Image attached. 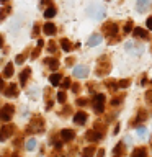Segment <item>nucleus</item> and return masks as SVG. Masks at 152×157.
<instances>
[{"instance_id":"obj_1","label":"nucleus","mask_w":152,"mask_h":157,"mask_svg":"<svg viewBox=\"0 0 152 157\" xmlns=\"http://www.w3.org/2000/svg\"><path fill=\"white\" fill-rule=\"evenodd\" d=\"M111 71V62L110 59H108L106 56H101L100 59H98V67H97V75L101 77V75H106L108 72Z\"/></svg>"},{"instance_id":"obj_2","label":"nucleus","mask_w":152,"mask_h":157,"mask_svg":"<svg viewBox=\"0 0 152 157\" xmlns=\"http://www.w3.org/2000/svg\"><path fill=\"white\" fill-rule=\"evenodd\" d=\"M44 131V121L41 116H33L31 123L26 128V132H43Z\"/></svg>"},{"instance_id":"obj_3","label":"nucleus","mask_w":152,"mask_h":157,"mask_svg":"<svg viewBox=\"0 0 152 157\" xmlns=\"http://www.w3.org/2000/svg\"><path fill=\"white\" fill-rule=\"evenodd\" d=\"M88 15H90L93 20H101L105 17V7H103V5H98V3H93L88 7Z\"/></svg>"},{"instance_id":"obj_4","label":"nucleus","mask_w":152,"mask_h":157,"mask_svg":"<svg viewBox=\"0 0 152 157\" xmlns=\"http://www.w3.org/2000/svg\"><path fill=\"white\" fill-rule=\"evenodd\" d=\"M93 110H95V113H98V115H101L103 111H105V95L103 93H97L95 97H93Z\"/></svg>"},{"instance_id":"obj_5","label":"nucleus","mask_w":152,"mask_h":157,"mask_svg":"<svg viewBox=\"0 0 152 157\" xmlns=\"http://www.w3.org/2000/svg\"><path fill=\"white\" fill-rule=\"evenodd\" d=\"M13 111H15L13 105H3V106H0V120L5 121V123H8L10 120H12V116H13Z\"/></svg>"},{"instance_id":"obj_6","label":"nucleus","mask_w":152,"mask_h":157,"mask_svg":"<svg viewBox=\"0 0 152 157\" xmlns=\"http://www.w3.org/2000/svg\"><path fill=\"white\" fill-rule=\"evenodd\" d=\"M15 134V126L13 124H5L0 129V142H5L10 136Z\"/></svg>"},{"instance_id":"obj_7","label":"nucleus","mask_w":152,"mask_h":157,"mask_svg":"<svg viewBox=\"0 0 152 157\" xmlns=\"http://www.w3.org/2000/svg\"><path fill=\"white\" fill-rule=\"evenodd\" d=\"M103 33L106 34L108 38H111V36H116V33H118V25L115 21H108L103 25Z\"/></svg>"},{"instance_id":"obj_8","label":"nucleus","mask_w":152,"mask_h":157,"mask_svg":"<svg viewBox=\"0 0 152 157\" xmlns=\"http://www.w3.org/2000/svg\"><path fill=\"white\" fill-rule=\"evenodd\" d=\"M3 95L7 98L18 97V85H17V83H8V85L3 88Z\"/></svg>"},{"instance_id":"obj_9","label":"nucleus","mask_w":152,"mask_h":157,"mask_svg":"<svg viewBox=\"0 0 152 157\" xmlns=\"http://www.w3.org/2000/svg\"><path fill=\"white\" fill-rule=\"evenodd\" d=\"M101 137H103V132L97 131V129H90V131H87V134H85V139L90 141V142H98Z\"/></svg>"},{"instance_id":"obj_10","label":"nucleus","mask_w":152,"mask_h":157,"mask_svg":"<svg viewBox=\"0 0 152 157\" xmlns=\"http://www.w3.org/2000/svg\"><path fill=\"white\" fill-rule=\"evenodd\" d=\"M74 77H77V78H85L88 75V67L87 66H77V67H74Z\"/></svg>"},{"instance_id":"obj_11","label":"nucleus","mask_w":152,"mask_h":157,"mask_svg":"<svg viewBox=\"0 0 152 157\" xmlns=\"http://www.w3.org/2000/svg\"><path fill=\"white\" fill-rule=\"evenodd\" d=\"M124 48H126L131 54H141V51H142V44H137L136 41H127Z\"/></svg>"},{"instance_id":"obj_12","label":"nucleus","mask_w":152,"mask_h":157,"mask_svg":"<svg viewBox=\"0 0 152 157\" xmlns=\"http://www.w3.org/2000/svg\"><path fill=\"white\" fill-rule=\"evenodd\" d=\"M87 120H88V115H87L85 111H77L75 115H74V123H75V124H78V126L85 124Z\"/></svg>"},{"instance_id":"obj_13","label":"nucleus","mask_w":152,"mask_h":157,"mask_svg":"<svg viewBox=\"0 0 152 157\" xmlns=\"http://www.w3.org/2000/svg\"><path fill=\"white\" fill-rule=\"evenodd\" d=\"M149 7H150V0H136V8H137V12L146 13L147 10H149Z\"/></svg>"},{"instance_id":"obj_14","label":"nucleus","mask_w":152,"mask_h":157,"mask_svg":"<svg viewBox=\"0 0 152 157\" xmlns=\"http://www.w3.org/2000/svg\"><path fill=\"white\" fill-rule=\"evenodd\" d=\"M74 137H75V132L72 129H62L61 131V139L64 142H70V141H74Z\"/></svg>"},{"instance_id":"obj_15","label":"nucleus","mask_w":152,"mask_h":157,"mask_svg":"<svg viewBox=\"0 0 152 157\" xmlns=\"http://www.w3.org/2000/svg\"><path fill=\"white\" fill-rule=\"evenodd\" d=\"M132 34H134L136 38H141V39H147V38H149V31L144 29V28H139V26L132 28Z\"/></svg>"},{"instance_id":"obj_16","label":"nucleus","mask_w":152,"mask_h":157,"mask_svg":"<svg viewBox=\"0 0 152 157\" xmlns=\"http://www.w3.org/2000/svg\"><path fill=\"white\" fill-rule=\"evenodd\" d=\"M29 75H31V69L29 67H26V69L21 71V74H20V83H21V87H26V82H28Z\"/></svg>"},{"instance_id":"obj_17","label":"nucleus","mask_w":152,"mask_h":157,"mask_svg":"<svg viewBox=\"0 0 152 157\" xmlns=\"http://www.w3.org/2000/svg\"><path fill=\"white\" fill-rule=\"evenodd\" d=\"M56 31H57V28H56V25H54V23H46L43 26V33L46 34V36H54Z\"/></svg>"},{"instance_id":"obj_18","label":"nucleus","mask_w":152,"mask_h":157,"mask_svg":"<svg viewBox=\"0 0 152 157\" xmlns=\"http://www.w3.org/2000/svg\"><path fill=\"white\" fill-rule=\"evenodd\" d=\"M103 41V38H101V34H98V33H95V34H92L90 38H88V41H87V44L90 48H93V46H98Z\"/></svg>"},{"instance_id":"obj_19","label":"nucleus","mask_w":152,"mask_h":157,"mask_svg":"<svg viewBox=\"0 0 152 157\" xmlns=\"http://www.w3.org/2000/svg\"><path fill=\"white\" fill-rule=\"evenodd\" d=\"M44 64L51 69V71H57L59 69V61L56 57H48V59H44Z\"/></svg>"},{"instance_id":"obj_20","label":"nucleus","mask_w":152,"mask_h":157,"mask_svg":"<svg viewBox=\"0 0 152 157\" xmlns=\"http://www.w3.org/2000/svg\"><path fill=\"white\" fill-rule=\"evenodd\" d=\"M61 80H62V75L61 74H57V72H54V74H51L49 75V82H51V85H61Z\"/></svg>"},{"instance_id":"obj_21","label":"nucleus","mask_w":152,"mask_h":157,"mask_svg":"<svg viewBox=\"0 0 152 157\" xmlns=\"http://www.w3.org/2000/svg\"><path fill=\"white\" fill-rule=\"evenodd\" d=\"M124 151H126V144H124V141H121V142H118L116 147L113 149V154H115V155H123V154H124Z\"/></svg>"},{"instance_id":"obj_22","label":"nucleus","mask_w":152,"mask_h":157,"mask_svg":"<svg viewBox=\"0 0 152 157\" xmlns=\"http://www.w3.org/2000/svg\"><path fill=\"white\" fill-rule=\"evenodd\" d=\"M10 12H12V7L5 3V7H3V8H0V21H3V20L10 15Z\"/></svg>"},{"instance_id":"obj_23","label":"nucleus","mask_w":152,"mask_h":157,"mask_svg":"<svg viewBox=\"0 0 152 157\" xmlns=\"http://www.w3.org/2000/svg\"><path fill=\"white\" fill-rule=\"evenodd\" d=\"M56 13H57V10H56V7H52V5H51V7H48L46 10H44V18H54V17H56Z\"/></svg>"},{"instance_id":"obj_24","label":"nucleus","mask_w":152,"mask_h":157,"mask_svg":"<svg viewBox=\"0 0 152 157\" xmlns=\"http://www.w3.org/2000/svg\"><path fill=\"white\" fill-rule=\"evenodd\" d=\"M13 71H15V67H13V62L7 64V66H5V69H3V77H5V78L12 77V75H13Z\"/></svg>"},{"instance_id":"obj_25","label":"nucleus","mask_w":152,"mask_h":157,"mask_svg":"<svg viewBox=\"0 0 152 157\" xmlns=\"http://www.w3.org/2000/svg\"><path fill=\"white\" fill-rule=\"evenodd\" d=\"M43 44H44V41H43V39H39V41H38V46H36V49H34V51H33V54H31V59H36V57H38V54L41 52V48H43Z\"/></svg>"},{"instance_id":"obj_26","label":"nucleus","mask_w":152,"mask_h":157,"mask_svg":"<svg viewBox=\"0 0 152 157\" xmlns=\"http://www.w3.org/2000/svg\"><path fill=\"white\" fill-rule=\"evenodd\" d=\"M61 46H62V49H64L66 52H69V51L72 49V44H70V41H69V39H66V38L61 39Z\"/></svg>"},{"instance_id":"obj_27","label":"nucleus","mask_w":152,"mask_h":157,"mask_svg":"<svg viewBox=\"0 0 152 157\" xmlns=\"http://www.w3.org/2000/svg\"><path fill=\"white\" fill-rule=\"evenodd\" d=\"M136 118H137V120H136L137 123H141V121H146V118H147V113H146L144 110H139V113H137V116H136ZM136 121H134V123H136ZM134 123H132V124H134Z\"/></svg>"},{"instance_id":"obj_28","label":"nucleus","mask_w":152,"mask_h":157,"mask_svg":"<svg viewBox=\"0 0 152 157\" xmlns=\"http://www.w3.org/2000/svg\"><path fill=\"white\" fill-rule=\"evenodd\" d=\"M131 31H132V20H127L126 25L123 26V33L127 34V33H131Z\"/></svg>"},{"instance_id":"obj_29","label":"nucleus","mask_w":152,"mask_h":157,"mask_svg":"<svg viewBox=\"0 0 152 157\" xmlns=\"http://www.w3.org/2000/svg\"><path fill=\"white\" fill-rule=\"evenodd\" d=\"M123 100H124V97H123V95L113 98V100H111V106H120L121 103H123Z\"/></svg>"},{"instance_id":"obj_30","label":"nucleus","mask_w":152,"mask_h":157,"mask_svg":"<svg viewBox=\"0 0 152 157\" xmlns=\"http://www.w3.org/2000/svg\"><path fill=\"white\" fill-rule=\"evenodd\" d=\"M34 147H36V139H33V137H31V139L26 141V149L28 151H34Z\"/></svg>"},{"instance_id":"obj_31","label":"nucleus","mask_w":152,"mask_h":157,"mask_svg":"<svg viewBox=\"0 0 152 157\" xmlns=\"http://www.w3.org/2000/svg\"><path fill=\"white\" fill-rule=\"evenodd\" d=\"M146 128L144 126H137V129H136V132H137V136H139L141 137V139H144V137H146Z\"/></svg>"},{"instance_id":"obj_32","label":"nucleus","mask_w":152,"mask_h":157,"mask_svg":"<svg viewBox=\"0 0 152 157\" xmlns=\"http://www.w3.org/2000/svg\"><path fill=\"white\" fill-rule=\"evenodd\" d=\"M132 155H134V157H137V155L146 157L147 155V151L146 149H134V151H132Z\"/></svg>"},{"instance_id":"obj_33","label":"nucleus","mask_w":152,"mask_h":157,"mask_svg":"<svg viewBox=\"0 0 152 157\" xmlns=\"http://www.w3.org/2000/svg\"><path fill=\"white\" fill-rule=\"evenodd\" d=\"M93 154H95V147H93V146H90V147H85V149H83V155L90 157V155H93Z\"/></svg>"},{"instance_id":"obj_34","label":"nucleus","mask_w":152,"mask_h":157,"mask_svg":"<svg viewBox=\"0 0 152 157\" xmlns=\"http://www.w3.org/2000/svg\"><path fill=\"white\" fill-rule=\"evenodd\" d=\"M25 59H26V52H25V54H18V56L15 57V64H23Z\"/></svg>"},{"instance_id":"obj_35","label":"nucleus","mask_w":152,"mask_h":157,"mask_svg":"<svg viewBox=\"0 0 152 157\" xmlns=\"http://www.w3.org/2000/svg\"><path fill=\"white\" fill-rule=\"evenodd\" d=\"M66 100H67L66 92H59V93H57V101H59V103H66Z\"/></svg>"},{"instance_id":"obj_36","label":"nucleus","mask_w":152,"mask_h":157,"mask_svg":"<svg viewBox=\"0 0 152 157\" xmlns=\"http://www.w3.org/2000/svg\"><path fill=\"white\" fill-rule=\"evenodd\" d=\"M70 85H72V83H70V78H67V77L64 78V77H62V80H61V87H62V88H69Z\"/></svg>"},{"instance_id":"obj_37","label":"nucleus","mask_w":152,"mask_h":157,"mask_svg":"<svg viewBox=\"0 0 152 157\" xmlns=\"http://www.w3.org/2000/svg\"><path fill=\"white\" fill-rule=\"evenodd\" d=\"M87 103H88V100H87V98H77L75 105H78V106H85Z\"/></svg>"},{"instance_id":"obj_38","label":"nucleus","mask_w":152,"mask_h":157,"mask_svg":"<svg viewBox=\"0 0 152 157\" xmlns=\"http://www.w3.org/2000/svg\"><path fill=\"white\" fill-rule=\"evenodd\" d=\"M129 83H131V80H129V78H126V80H121L120 83H118V87L124 88V87H129Z\"/></svg>"},{"instance_id":"obj_39","label":"nucleus","mask_w":152,"mask_h":157,"mask_svg":"<svg viewBox=\"0 0 152 157\" xmlns=\"http://www.w3.org/2000/svg\"><path fill=\"white\" fill-rule=\"evenodd\" d=\"M95 129L97 131H100V132H103V131H105V124H103V123H95Z\"/></svg>"},{"instance_id":"obj_40","label":"nucleus","mask_w":152,"mask_h":157,"mask_svg":"<svg viewBox=\"0 0 152 157\" xmlns=\"http://www.w3.org/2000/svg\"><path fill=\"white\" fill-rule=\"evenodd\" d=\"M146 101L149 103V105H152V90L146 92Z\"/></svg>"},{"instance_id":"obj_41","label":"nucleus","mask_w":152,"mask_h":157,"mask_svg":"<svg viewBox=\"0 0 152 157\" xmlns=\"http://www.w3.org/2000/svg\"><path fill=\"white\" fill-rule=\"evenodd\" d=\"M39 26H41L39 23H34V28H33V38H36V36H38V33H39Z\"/></svg>"},{"instance_id":"obj_42","label":"nucleus","mask_w":152,"mask_h":157,"mask_svg":"<svg viewBox=\"0 0 152 157\" xmlns=\"http://www.w3.org/2000/svg\"><path fill=\"white\" fill-rule=\"evenodd\" d=\"M48 51H49V52H56V44H54L52 41L48 44Z\"/></svg>"},{"instance_id":"obj_43","label":"nucleus","mask_w":152,"mask_h":157,"mask_svg":"<svg viewBox=\"0 0 152 157\" xmlns=\"http://www.w3.org/2000/svg\"><path fill=\"white\" fill-rule=\"evenodd\" d=\"M106 87L110 88V90H116V88H118V85H116V83H113V82H106Z\"/></svg>"},{"instance_id":"obj_44","label":"nucleus","mask_w":152,"mask_h":157,"mask_svg":"<svg viewBox=\"0 0 152 157\" xmlns=\"http://www.w3.org/2000/svg\"><path fill=\"white\" fill-rule=\"evenodd\" d=\"M70 88H72V92H78V90H80V85H78V83H72V85H70Z\"/></svg>"},{"instance_id":"obj_45","label":"nucleus","mask_w":152,"mask_h":157,"mask_svg":"<svg viewBox=\"0 0 152 157\" xmlns=\"http://www.w3.org/2000/svg\"><path fill=\"white\" fill-rule=\"evenodd\" d=\"M146 26H147V29H152V17H149V18H147V21H146Z\"/></svg>"},{"instance_id":"obj_46","label":"nucleus","mask_w":152,"mask_h":157,"mask_svg":"<svg viewBox=\"0 0 152 157\" xmlns=\"http://www.w3.org/2000/svg\"><path fill=\"white\" fill-rule=\"evenodd\" d=\"M74 62H75V59H74V57H67V59H66V64H67V66H72Z\"/></svg>"},{"instance_id":"obj_47","label":"nucleus","mask_w":152,"mask_h":157,"mask_svg":"<svg viewBox=\"0 0 152 157\" xmlns=\"http://www.w3.org/2000/svg\"><path fill=\"white\" fill-rule=\"evenodd\" d=\"M5 88V83H3V75H0V90Z\"/></svg>"},{"instance_id":"obj_48","label":"nucleus","mask_w":152,"mask_h":157,"mask_svg":"<svg viewBox=\"0 0 152 157\" xmlns=\"http://www.w3.org/2000/svg\"><path fill=\"white\" fill-rule=\"evenodd\" d=\"M124 142H126V144H131V142H132V139H131L129 136H126V137H124Z\"/></svg>"},{"instance_id":"obj_49","label":"nucleus","mask_w":152,"mask_h":157,"mask_svg":"<svg viewBox=\"0 0 152 157\" xmlns=\"http://www.w3.org/2000/svg\"><path fill=\"white\" fill-rule=\"evenodd\" d=\"M69 111H70V108H69V106H66V108H64V110H62V115H67Z\"/></svg>"},{"instance_id":"obj_50","label":"nucleus","mask_w":152,"mask_h":157,"mask_svg":"<svg viewBox=\"0 0 152 157\" xmlns=\"http://www.w3.org/2000/svg\"><path fill=\"white\" fill-rule=\"evenodd\" d=\"M118 132H120V124L115 126V131H113V134H118Z\"/></svg>"},{"instance_id":"obj_51","label":"nucleus","mask_w":152,"mask_h":157,"mask_svg":"<svg viewBox=\"0 0 152 157\" xmlns=\"http://www.w3.org/2000/svg\"><path fill=\"white\" fill-rule=\"evenodd\" d=\"M3 46V34H0V48Z\"/></svg>"},{"instance_id":"obj_52","label":"nucleus","mask_w":152,"mask_h":157,"mask_svg":"<svg viewBox=\"0 0 152 157\" xmlns=\"http://www.w3.org/2000/svg\"><path fill=\"white\" fill-rule=\"evenodd\" d=\"M0 2H2V3H8L10 0H0Z\"/></svg>"},{"instance_id":"obj_53","label":"nucleus","mask_w":152,"mask_h":157,"mask_svg":"<svg viewBox=\"0 0 152 157\" xmlns=\"http://www.w3.org/2000/svg\"><path fill=\"white\" fill-rule=\"evenodd\" d=\"M150 82H152V78H150Z\"/></svg>"},{"instance_id":"obj_54","label":"nucleus","mask_w":152,"mask_h":157,"mask_svg":"<svg viewBox=\"0 0 152 157\" xmlns=\"http://www.w3.org/2000/svg\"><path fill=\"white\" fill-rule=\"evenodd\" d=\"M150 51H152V48H150Z\"/></svg>"}]
</instances>
